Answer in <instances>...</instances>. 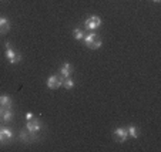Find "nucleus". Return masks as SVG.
<instances>
[{
  "instance_id": "6",
  "label": "nucleus",
  "mask_w": 161,
  "mask_h": 152,
  "mask_svg": "<svg viewBox=\"0 0 161 152\" xmlns=\"http://www.w3.org/2000/svg\"><path fill=\"white\" fill-rule=\"evenodd\" d=\"M63 78L64 77L58 76V74H53V76H50L49 78H47V87H49L50 90L60 88L61 84H63Z\"/></svg>"
},
{
  "instance_id": "9",
  "label": "nucleus",
  "mask_w": 161,
  "mask_h": 152,
  "mask_svg": "<svg viewBox=\"0 0 161 152\" xmlns=\"http://www.w3.org/2000/svg\"><path fill=\"white\" fill-rule=\"evenodd\" d=\"M10 29V23L6 17H0V33L2 34H6Z\"/></svg>"
},
{
  "instance_id": "1",
  "label": "nucleus",
  "mask_w": 161,
  "mask_h": 152,
  "mask_svg": "<svg viewBox=\"0 0 161 152\" xmlns=\"http://www.w3.org/2000/svg\"><path fill=\"white\" fill-rule=\"evenodd\" d=\"M83 40H84L86 46L90 50H98L101 47V44H103V41H101V39L98 37V34L94 33V31H90L88 34H84Z\"/></svg>"
},
{
  "instance_id": "3",
  "label": "nucleus",
  "mask_w": 161,
  "mask_h": 152,
  "mask_svg": "<svg viewBox=\"0 0 161 152\" xmlns=\"http://www.w3.org/2000/svg\"><path fill=\"white\" fill-rule=\"evenodd\" d=\"M26 129L29 131V134H30L31 137L36 138V134L42 129V122H40V119H37L36 117H33L31 119H27V121H26Z\"/></svg>"
},
{
  "instance_id": "14",
  "label": "nucleus",
  "mask_w": 161,
  "mask_h": 152,
  "mask_svg": "<svg viewBox=\"0 0 161 152\" xmlns=\"http://www.w3.org/2000/svg\"><path fill=\"white\" fill-rule=\"evenodd\" d=\"M73 36H74V39L76 40H83V37H84V31L81 30V29H74L73 30Z\"/></svg>"
},
{
  "instance_id": "17",
  "label": "nucleus",
  "mask_w": 161,
  "mask_h": 152,
  "mask_svg": "<svg viewBox=\"0 0 161 152\" xmlns=\"http://www.w3.org/2000/svg\"><path fill=\"white\" fill-rule=\"evenodd\" d=\"M2 114H3V108H2V107H0V115H2Z\"/></svg>"
},
{
  "instance_id": "10",
  "label": "nucleus",
  "mask_w": 161,
  "mask_h": 152,
  "mask_svg": "<svg viewBox=\"0 0 161 152\" xmlns=\"http://www.w3.org/2000/svg\"><path fill=\"white\" fill-rule=\"evenodd\" d=\"M13 117H14V114H13V111L10 110V108L4 110L3 114H2V119H3V122H6V124H9V122L12 121Z\"/></svg>"
},
{
  "instance_id": "18",
  "label": "nucleus",
  "mask_w": 161,
  "mask_h": 152,
  "mask_svg": "<svg viewBox=\"0 0 161 152\" xmlns=\"http://www.w3.org/2000/svg\"><path fill=\"white\" fill-rule=\"evenodd\" d=\"M153 2H154V3H160L161 0H153Z\"/></svg>"
},
{
  "instance_id": "15",
  "label": "nucleus",
  "mask_w": 161,
  "mask_h": 152,
  "mask_svg": "<svg viewBox=\"0 0 161 152\" xmlns=\"http://www.w3.org/2000/svg\"><path fill=\"white\" fill-rule=\"evenodd\" d=\"M33 113H30V111H29V113H26V121H27V119H31L33 118Z\"/></svg>"
},
{
  "instance_id": "16",
  "label": "nucleus",
  "mask_w": 161,
  "mask_h": 152,
  "mask_svg": "<svg viewBox=\"0 0 161 152\" xmlns=\"http://www.w3.org/2000/svg\"><path fill=\"white\" fill-rule=\"evenodd\" d=\"M6 142H7V141L4 139V137L2 135V131H0V144H6Z\"/></svg>"
},
{
  "instance_id": "2",
  "label": "nucleus",
  "mask_w": 161,
  "mask_h": 152,
  "mask_svg": "<svg viewBox=\"0 0 161 152\" xmlns=\"http://www.w3.org/2000/svg\"><path fill=\"white\" fill-rule=\"evenodd\" d=\"M6 57H7V61H9L10 64H17L21 61V54L20 53H17L16 50H13L12 44H10L9 41H6Z\"/></svg>"
},
{
  "instance_id": "4",
  "label": "nucleus",
  "mask_w": 161,
  "mask_h": 152,
  "mask_svg": "<svg viewBox=\"0 0 161 152\" xmlns=\"http://www.w3.org/2000/svg\"><path fill=\"white\" fill-rule=\"evenodd\" d=\"M101 26V18L98 16H90L86 18L84 21V27L90 31H94L96 29H98Z\"/></svg>"
},
{
  "instance_id": "8",
  "label": "nucleus",
  "mask_w": 161,
  "mask_h": 152,
  "mask_svg": "<svg viewBox=\"0 0 161 152\" xmlns=\"http://www.w3.org/2000/svg\"><path fill=\"white\" fill-rule=\"evenodd\" d=\"M12 105H13V101L9 95H0V107L2 108L7 110V108H12Z\"/></svg>"
},
{
  "instance_id": "7",
  "label": "nucleus",
  "mask_w": 161,
  "mask_h": 152,
  "mask_svg": "<svg viewBox=\"0 0 161 152\" xmlns=\"http://www.w3.org/2000/svg\"><path fill=\"white\" fill-rule=\"evenodd\" d=\"M71 73H73V66H71L70 63H64L63 66L60 67V76L61 77H70Z\"/></svg>"
},
{
  "instance_id": "13",
  "label": "nucleus",
  "mask_w": 161,
  "mask_h": 152,
  "mask_svg": "<svg viewBox=\"0 0 161 152\" xmlns=\"http://www.w3.org/2000/svg\"><path fill=\"white\" fill-rule=\"evenodd\" d=\"M127 131H128V137L134 138V139H137V138H138V131H137L136 125H130V127L127 128Z\"/></svg>"
},
{
  "instance_id": "5",
  "label": "nucleus",
  "mask_w": 161,
  "mask_h": 152,
  "mask_svg": "<svg viewBox=\"0 0 161 152\" xmlns=\"http://www.w3.org/2000/svg\"><path fill=\"white\" fill-rule=\"evenodd\" d=\"M113 137H114V141L119 144H123L127 141L128 138V131H127V128L124 127H119L114 129V132H113Z\"/></svg>"
},
{
  "instance_id": "11",
  "label": "nucleus",
  "mask_w": 161,
  "mask_h": 152,
  "mask_svg": "<svg viewBox=\"0 0 161 152\" xmlns=\"http://www.w3.org/2000/svg\"><path fill=\"white\" fill-rule=\"evenodd\" d=\"M61 87L66 88L67 91L73 90L74 88V81L71 80V77H66V78H63V84H61Z\"/></svg>"
},
{
  "instance_id": "12",
  "label": "nucleus",
  "mask_w": 161,
  "mask_h": 152,
  "mask_svg": "<svg viewBox=\"0 0 161 152\" xmlns=\"http://www.w3.org/2000/svg\"><path fill=\"white\" fill-rule=\"evenodd\" d=\"M0 131H2V135L4 137V139H6L7 142H9V141L13 138V132H12V129H10V128L2 127V128H0Z\"/></svg>"
}]
</instances>
